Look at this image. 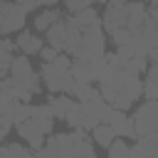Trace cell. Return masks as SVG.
Segmentation results:
<instances>
[{
    "label": "cell",
    "instance_id": "obj_1",
    "mask_svg": "<svg viewBox=\"0 0 158 158\" xmlns=\"http://www.w3.org/2000/svg\"><path fill=\"white\" fill-rule=\"evenodd\" d=\"M101 96L114 106V109H128L136 99L143 96V81L138 74H128L123 69H116L106 62V67L99 72L96 77Z\"/></svg>",
    "mask_w": 158,
    "mask_h": 158
},
{
    "label": "cell",
    "instance_id": "obj_2",
    "mask_svg": "<svg viewBox=\"0 0 158 158\" xmlns=\"http://www.w3.org/2000/svg\"><path fill=\"white\" fill-rule=\"evenodd\" d=\"M40 77H42L44 89H49L52 94H72V89H74L72 67H62L57 62H42Z\"/></svg>",
    "mask_w": 158,
    "mask_h": 158
},
{
    "label": "cell",
    "instance_id": "obj_3",
    "mask_svg": "<svg viewBox=\"0 0 158 158\" xmlns=\"http://www.w3.org/2000/svg\"><path fill=\"white\" fill-rule=\"evenodd\" d=\"M104 54H106V30L99 22V25L84 30V40H81L79 52L74 54V59L77 62H91L94 57H104Z\"/></svg>",
    "mask_w": 158,
    "mask_h": 158
},
{
    "label": "cell",
    "instance_id": "obj_4",
    "mask_svg": "<svg viewBox=\"0 0 158 158\" xmlns=\"http://www.w3.org/2000/svg\"><path fill=\"white\" fill-rule=\"evenodd\" d=\"M10 77L20 84V86H25V89H30L32 94H40V89L44 86L40 79V72H35L32 69V64H30V59H27V54H20V57H12V64H10Z\"/></svg>",
    "mask_w": 158,
    "mask_h": 158
},
{
    "label": "cell",
    "instance_id": "obj_5",
    "mask_svg": "<svg viewBox=\"0 0 158 158\" xmlns=\"http://www.w3.org/2000/svg\"><path fill=\"white\" fill-rule=\"evenodd\" d=\"M27 10L15 0H0V35H12L25 30Z\"/></svg>",
    "mask_w": 158,
    "mask_h": 158
},
{
    "label": "cell",
    "instance_id": "obj_6",
    "mask_svg": "<svg viewBox=\"0 0 158 158\" xmlns=\"http://www.w3.org/2000/svg\"><path fill=\"white\" fill-rule=\"evenodd\" d=\"M131 118H133L136 136L156 133V131H158V99H146Z\"/></svg>",
    "mask_w": 158,
    "mask_h": 158
},
{
    "label": "cell",
    "instance_id": "obj_7",
    "mask_svg": "<svg viewBox=\"0 0 158 158\" xmlns=\"http://www.w3.org/2000/svg\"><path fill=\"white\" fill-rule=\"evenodd\" d=\"M126 22H128V0H109L101 15V25L106 35L118 27H126Z\"/></svg>",
    "mask_w": 158,
    "mask_h": 158
},
{
    "label": "cell",
    "instance_id": "obj_8",
    "mask_svg": "<svg viewBox=\"0 0 158 158\" xmlns=\"http://www.w3.org/2000/svg\"><path fill=\"white\" fill-rule=\"evenodd\" d=\"M15 128H17V133H20V138H25V143L32 148V151H37V148H42L44 146V131L32 121V118H27V121H22V123H15Z\"/></svg>",
    "mask_w": 158,
    "mask_h": 158
},
{
    "label": "cell",
    "instance_id": "obj_9",
    "mask_svg": "<svg viewBox=\"0 0 158 158\" xmlns=\"http://www.w3.org/2000/svg\"><path fill=\"white\" fill-rule=\"evenodd\" d=\"M148 17H151V10L146 7L143 0H128V22H126V27L131 32H141V27Z\"/></svg>",
    "mask_w": 158,
    "mask_h": 158
},
{
    "label": "cell",
    "instance_id": "obj_10",
    "mask_svg": "<svg viewBox=\"0 0 158 158\" xmlns=\"http://www.w3.org/2000/svg\"><path fill=\"white\" fill-rule=\"evenodd\" d=\"M109 123H111V128L116 131V136H121V138H136L133 118H128L123 109H114L111 116H109Z\"/></svg>",
    "mask_w": 158,
    "mask_h": 158
},
{
    "label": "cell",
    "instance_id": "obj_11",
    "mask_svg": "<svg viewBox=\"0 0 158 158\" xmlns=\"http://www.w3.org/2000/svg\"><path fill=\"white\" fill-rule=\"evenodd\" d=\"M64 121L69 123V128H86L89 133H91V128H94V121L89 118V114H86V109H84L81 101H74V104H72V109L67 111Z\"/></svg>",
    "mask_w": 158,
    "mask_h": 158
},
{
    "label": "cell",
    "instance_id": "obj_12",
    "mask_svg": "<svg viewBox=\"0 0 158 158\" xmlns=\"http://www.w3.org/2000/svg\"><path fill=\"white\" fill-rule=\"evenodd\" d=\"M15 44H17V49H20L22 54L32 57V54H40V49L44 47V40H40V37H37L35 32H30V30H20L17 37H15Z\"/></svg>",
    "mask_w": 158,
    "mask_h": 158
},
{
    "label": "cell",
    "instance_id": "obj_13",
    "mask_svg": "<svg viewBox=\"0 0 158 158\" xmlns=\"http://www.w3.org/2000/svg\"><path fill=\"white\" fill-rule=\"evenodd\" d=\"M47 136L54 131V114H52V106L49 104H32V116H30Z\"/></svg>",
    "mask_w": 158,
    "mask_h": 158
},
{
    "label": "cell",
    "instance_id": "obj_14",
    "mask_svg": "<svg viewBox=\"0 0 158 158\" xmlns=\"http://www.w3.org/2000/svg\"><path fill=\"white\" fill-rule=\"evenodd\" d=\"M44 42H47V44H52L54 49L64 52V42H67V17L57 20V22L44 32Z\"/></svg>",
    "mask_w": 158,
    "mask_h": 158
},
{
    "label": "cell",
    "instance_id": "obj_15",
    "mask_svg": "<svg viewBox=\"0 0 158 158\" xmlns=\"http://www.w3.org/2000/svg\"><path fill=\"white\" fill-rule=\"evenodd\" d=\"M2 114H5L12 123H22V121H27V118L32 116V104H30V101H17V99H15V101L7 104V109H5Z\"/></svg>",
    "mask_w": 158,
    "mask_h": 158
},
{
    "label": "cell",
    "instance_id": "obj_16",
    "mask_svg": "<svg viewBox=\"0 0 158 158\" xmlns=\"http://www.w3.org/2000/svg\"><path fill=\"white\" fill-rule=\"evenodd\" d=\"M67 20H69L72 25H77L79 30H89V27H94V25L101 22V17H99V12L94 10V5L86 7V10H79V12H74V15H69Z\"/></svg>",
    "mask_w": 158,
    "mask_h": 158
},
{
    "label": "cell",
    "instance_id": "obj_17",
    "mask_svg": "<svg viewBox=\"0 0 158 158\" xmlns=\"http://www.w3.org/2000/svg\"><path fill=\"white\" fill-rule=\"evenodd\" d=\"M47 104L52 106V114H54V118L64 121L67 111H69V109H72V104H74V96H72V94H52V96L47 99Z\"/></svg>",
    "mask_w": 158,
    "mask_h": 158
},
{
    "label": "cell",
    "instance_id": "obj_18",
    "mask_svg": "<svg viewBox=\"0 0 158 158\" xmlns=\"http://www.w3.org/2000/svg\"><path fill=\"white\" fill-rule=\"evenodd\" d=\"M81 40H84V30H79L77 25H72V22L67 20V42H64V52H67L69 57H74V54L79 52Z\"/></svg>",
    "mask_w": 158,
    "mask_h": 158
},
{
    "label": "cell",
    "instance_id": "obj_19",
    "mask_svg": "<svg viewBox=\"0 0 158 158\" xmlns=\"http://www.w3.org/2000/svg\"><path fill=\"white\" fill-rule=\"evenodd\" d=\"M114 138H116V131L111 128V123H99V126L91 128V141H94L99 148H109Z\"/></svg>",
    "mask_w": 158,
    "mask_h": 158
},
{
    "label": "cell",
    "instance_id": "obj_20",
    "mask_svg": "<svg viewBox=\"0 0 158 158\" xmlns=\"http://www.w3.org/2000/svg\"><path fill=\"white\" fill-rule=\"evenodd\" d=\"M57 20H62V12H59L57 7H44V10L35 17V30H37V32H47Z\"/></svg>",
    "mask_w": 158,
    "mask_h": 158
},
{
    "label": "cell",
    "instance_id": "obj_21",
    "mask_svg": "<svg viewBox=\"0 0 158 158\" xmlns=\"http://www.w3.org/2000/svg\"><path fill=\"white\" fill-rule=\"evenodd\" d=\"M72 77H74V81H84V84H94L96 81V72L91 69V64L89 62H72Z\"/></svg>",
    "mask_w": 158,
    "mask_h": 158
},
{
    "label": "cell",
    "instance_id": "obj_22",
    "mask_svg": "<svg viewBox=\"0 0 158 158\" xmlns=\"http://www.w3.org/2000/svg\"><path fill=\"white\" fill-rule=\"evenodd\" d=\"M143 96H146V99H158V64H151V67L146 69Z\"/></svg>",
    "mask_w": 158,
    "mask_h": 158
},
{
    "label": "cell",
    "instance_id": "obj_23",
    "mask_svg": "<svg viewBox=\"0 0 158 158\" xmlns=\"http://www.w3.org/2000/svg\"><path fill=\"white\" fill-rule=\"evenodd\" d=\"M141 37H143V42H146L151 49L158 47V27H156L153 17H148V20L143 22V27H141Z\"/></svg>",
    "mask_w": 158,
    "mask_h": 158
},
{
    "label": "cell",
    "instance_id": "obj_24",
    "mask_svg": "<svg viewBox=\"0 0 158 158\" xmlns=\"http://www.w3.org/2000/svg\"><path fill=\"white\" fill-rule=\"evenodd\" d=\"M35 151L30 148V146H22V143H5V146H0V156H15V158H27V156H32Z\"/></svg>",
    "mask_w": 158,
    "mask_h": 158
},
{
    "label": "cell",
    "instance_id": "obj_25",
    "mask_svg": "<svg viewBox=\"0 0 158 158\" xmlns=\"http://www.w3.org/2000/svg\"><path fill=\"white\" fill-rule=\"evenodd\" d=\"M146 69H148V57H131L126 64H123V72H128V74H146Z\"/></svg>",
    "mask_w": 158,
    "mask_h": 158
},
{
    "label": "cell",
    "instance_id": "obj_26",
    "mask_svg": "<svg viewBox=\"0 0 158 158\" xmlns=\"http://www.w3.org/2000/svg\"><path fill=\"white\" fill-rule=\"evenodd\" d=\"M106 151H109V156H111V158H126V156H131V146H128L121 136H118V138H114V141H111V146H109Z\"/></svg>",
    "mask_w": 158,
    "mask_h": 158
},
{
    "label": "cell",
    "instance_id": "obj_27",
    "mask_svg": "<svg viewBox=\"0 0 158 158\" xmlns=\"http://www.w3.org/2000/svg\"><path fill=\"white\" fill-rule=\"evenodd\" d=\"M109 40H111L116 47H121V44H131V40H133V32H131L128 27H118V30L109 32Z\"/></svg>",
    "mask_w": 158,
    "mask_h": 158
},
{
    "label": "cell",
    "instance_id": "obj_28",
    "mask_svg": "<svg viewBox=\"0 0 158 158\" xmlns=\"http://www.w3.org/2000/svg\"><path fill=\"white\" fill-rule=\"evenodd\" d=\"M64 2V7L74 15V12H79V10H86V7H91L96 0H62Z\"/></svg>",
    "mask_w": 158,
    "mask_h": 158
},
{
    "label": "cell",
    "instance_id": "obj_29",
    "mask_svg": "<svg viewBox=\"0 0 158 158\" xmlns=\"http://www.w3.org/2000/svg\"><path fill=\"white\" fill-rule=\"evenodd\" d=\"M57 54H59V49H54L52 44H47V47H42V49H40V59H42V62H54V59H57Z\"/></svg>",
    "mask_w": 158,
    "mask_h": 158
},
{
    "label": "cell",
    "instance_id": "obj_30",
    "mask_svg": "<svg viewBox=\"0 0 158 158\" xmlns=\"http://www.w3.org/2000/svg\"><path fill=\"white\" fill-rule=\"evenodd\" d=\"M12 126H15V123H12L5 114H0V141H2V138H7V133H10V128H12Z\"/></svg>",
    "mask_w": 158,
    "mask_h": 158
},
{
    "label": "cell",
    "instance_id": "obj_31",
    "mask_svg": "<svg viewBox=\"0 0 158 158\" xmlns=\"http://www.w3.org/2000/svg\"><path fill=\"white\" fill-rule=\"evenodd\" d=\"M57 2H59V0H37V5H40V7H54Z\"/></svg>",
    "mask_w": 158,
    "mask_h": 158
},
{
    "label": "cell",
    "instance_id": "obj_32",
    "mask_svg": "<svg viewBox=\"0 0 158 158\" xmlns=\"http://www.w3.org/2000/svg\"><path fill=\"white\" fill-rule=\"evenodd\" d=\"M148 59H151L153 64H158V47H153V49H151V54H148Z\"/></svg>",
    "mask_w": 158,
    "mask_h": 158
},
{
    "label": "cell",
    "instance_id": "obj_33",
    "mask_svg": "<svg viewBox=\"0 0 158 158\" xmlns=\"http://www.w3.org/2000/svg\"><path fill=\"white\" fill-rule=\"evenodd\" d=\"M151 17H153V22H156V27H158V7H151Z\"/></svg>",
    "mask_w": 158,
    "mask_h": 158
},
{
    "label": "cell",
    "instance_id": "obj_34",
    "mask_svg": "<svg viewBox=\"0 0 158 158\" xmlns=\"http://www.w3.org/2000/svg\"><path fill=\"white\" fill-rule=\"evenodd\" d=\"M156 138H158V131H156Z\"/></svg>",
    "mask_w": 158,
    "mask_h": 158
},
{
    "label": "cell",
    "instance_id": "obj_35",
    "mask_svg": "<svg viewBox=\"0 0 158 158\" xmlns=\"http://www.w3.org/2000/svg\"><path fill=\"white\" fill-rule=\"evenodd\" d=\"M0 79H2V77H0Z\"/></svg>",
    "mask_w": 158,
    "mask_h": 158
}]
</instances>
